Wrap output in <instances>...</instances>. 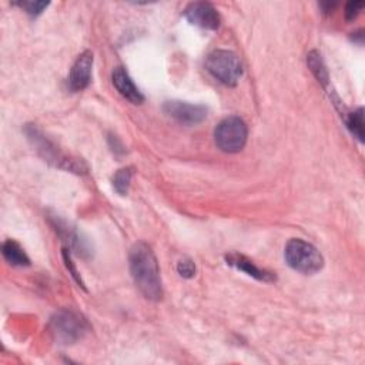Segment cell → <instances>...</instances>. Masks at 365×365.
<instances>
[{
    "instance_id": "6da1fadb",
    "label": "cell",
    "mask_w": 365,
    "mask_h": 365,
    "mask_svg": "<svg viewBox=\"0 0 365 365\" xmlns=\"http://www.w3.org/2000/svg\"><path fill=\"white\" fill-rule=\"evenodd\" d=\"M130 272L138 291L150 301L163 298V282L157 258L144 242H135L128 255Z\"/></svg>"
},
{
    "instance_id": "7a4b0ae2",
    "label": "cell",
    "mask_w": 365,
    "mask_h": 365,
    "mask_svg": "<svg viewBox=\"0 0 365 365\" xmlns=\"http://www.w3.org/2000/svg\"><path fill=\"white\" fill-rule=\"evenodd\" d=\"M284 257L287 264L301 274H315L324 267V257L312 244L292 238L287 242Z\"/></svg>"
},
{
    "instance_id": "3957f363",
    "label": "cell",
    "mask_w": 365,
    "mask_h": 365,
    "mask_svg": "<svg viewBox=\"0 0 365 365\" xmlns=\"http://www.w3.org/2000/svg\"><path fill=\"white\" fill-rule=\"evenodd\" d=\"M205 68L220 83L234 87L241 74L242 64L238 56L230 50H214L207 56Z\"/></svg>"
},
{
    "instance_id": "277c9868",
    "label": "cell",
    "mask_w": 365,
    "mask_h": 365,
    "mask_svg": "<svg viewBox=\"0 0 365 365\" xmlns=\"http://www.w3.org/2000/svg\"><path fill=\"white\" fill-rule=\"evenodd\" d=\"M90 329L88 322L74 311H58L50 319V331L60 344H73Z\"/></svg>"
},
{
    "instance_id": "5b68a950",
    "label": "cell",
    "mask_w": 365,
    "mask_h": 365,
    "mask_svg": "<svg viewBox=\"0 0 365 365\" xmlns=\"http://www.w3.org/2000/svg\"><path fill=\"white\" fill-rule=\"evenodd\" d=\"M247 124L235 115L221 120L214 130L215 144L224 153L241 151L247 143Z\"/></svg>"
},
{
    "instance_id": "8992f818",
    "label": "cell",
    "mask_w": 365,
    "mask_h": 365,
    "mask_svg": "<svg viewBox=\"0 0 365 365\" xmlns=\"http://www.w3.org/2000/svg\"><path fill=\"white\" fill-rule=\"evenodd\" d=\"M27 137L30 140H33L37 151L44 157V160L54 163V165L70 170V171H76V173H81L86 170V165H83L81 161L77 160H71L67 158L66 155H63L34 125H29L26 128Z\"/></svg>"
},
{
    "instance_id": "52a82bcc",
    "label": "cell",
    "mask_w": 365,
    "mask_h": 365,
    "mask_svg": "<svg viewBox=\"0 0 365 365\" xmlns=\"http://www.w3.org/2000/svg\"><path fill=\"white\" fill-rule=\"evenodd\" d=\"M164 113L182 125H195L207 118V107L201 104H190L185 101L171 100L163 106Z\"/></svg>"
},
{
    "instance_id": "ba28073f",
    "label": "cell",
    "mask_w": 365,
    "mask_h": 365,
    "mask_svg": "<svg viewBox=\"0 0 365 365\" xmlns=\"http://www.w3.org/2000/svg\"><path fill=\"white\" fill-rule=\"evenodd\" d=\"M184 17L194 26L207 30H217L221 23V16L217 9L208 1L190 3L184 11Z\"/></svg>"
},
{
    "instance_id": "9c48e42d",
    "label": "cell",
    "mask_w": 365,
    "mask_h": 365,
    "mask_svg": "<svg viewBox=\"0 0 365 365\" xmlns=\"http://www.w3.org/2000/svg\"><path fill=\"white\" fill-rule=\"evenodd\" d=\"M91 68H93V53L90 50H86L76 58L70 70L68 86L73 91H81L90 84Z\"/></svg>"
},
{
    "instance_id": "30bf717a",
    "label": "cell",
    "mask_w": 365,
    "mask_h": 365,
    "mask_svg": "<svg viewBox=\"0 0 365 365\" xmlns=\"http://www.w3.org/2000/svg\"><path fill=\"white\" fill-rule=\"evenodd\" d=\"M111 80L117 91L130 103L133 104H141L144 101V96L137 88V86L133 83L131 77L123 67H115L111 74Z\"/></svg>"
},
{
    "instance_id": "8fae6325",
    "label": "cell",
    "mask_w": 365,
    "mask_h": 365,
    "mask_svg": "<svg viewBox=\"0 0 365 365\" xmlns=\"http://www.w3.org/2000/svg\"><path fill=\"white\" fill-rule=\"evenodd\" d=\"M225 261L228 265H232L235 267L237 269L245 272L247 275L258 279V281H264V282H272L275 281V275L274 272H269L267 269H261L258 268L251 259H248L247 257L244 255H240V254H235V252H231V254H227L225 255Z\"/></svg>"
},
{
    "instance_id": "7c38bea8",
    "label": "cell",
    "mask_w": 365,
    "mask_h": 365,
    "mask_svg": "<svg viewBox=\"0 0 365 365\" xmlns=\"http://www.w3.org/2000/svg\"><path fill=\"white\" fill-rule=\"evenodd\" d=\"M1 251H3V257L11 265H16V267H27V265H30V259H29L27 254L24 252V250L20 247L19 242H16L13 240H7L3 244Z\"/></svg>"
},
{
    "instance_id": "4fadbf2b",
    "label": "cell",
    "mask_w": 365,
    "mask_h": 365,
    "mask_svg": "<svg viewBox=\"0 0 365 365\" xmlns=\"http://www.w3.org/2000/svg\"><path fill=\"white\" fill-rule=\"evenodd\" d=\"M307 64L309 67V70L312 71V74L315 76V78L324 86L327 87L329 83V76L327 71V67L324 64V60L321 57V54L317 50H312L308 53L307 56Z\"/></svg>"
},
{
    "instance_id": "5bb4252c",
    "label": "cell",
    "mask_w": 365,
    "mask_h": 365,
    "mask_svg": "<svg viewBox=\"0 0 365 365\" xmlns=\"http://www.w3.org/2000/svg\"><path fill=\"white\" fill-rule=\"evenodd\" d=\"M345 123L349 131L354 134V137H356L362 143L364 141V108L359 107L354 113H351L346 117Z\"/></svg>"
},
{
    "instance_id": "9a60e30c",
    "label": "cell",
    "mask_w": 365,
    "mask_h": 365,
    "mask_svg": "<svg viewBox=\"0 0 365 365\" xmlns=\"http://www.w3.org/2000/svg\"><path fill=\"white\" fill-rule=\"evenodd\" d=\"M131 177H133V168L131 167H125V168H120L114 177H113V187L114 190L120 194V195H125L131 182Z\"/></svg>"
},
{
    "instance_id": "2e32d148",
    "label": "cell",
    "mask_w": 365,
    "mask_h": 365,
    "mask_svg": "<svg viewBox=\"0 0 365 365\" xmlns=\"http://www.w3.org/2000/svg\"><path fill=\"white\" fill-rule=\"evenodd\" d=\"M16 4L21 7L27 14L38 16L48 6V1H19Z\"/></svg>"
},
{
    "instance_id": "e0dca14e",
    "label": "cell",
    "mask_w": 365,
    "mask_h": 365,
    "mask_svg": "<svg viewBox=\"0 0 365 365\" xmlns=\"http://www.w3.org/2000/svg\"><path fill=\"white\" fill-rule=\"evenodd\" d=\"M177 271L182 278H192L195 275V264L190 258H182L177 262Z\"/></svg>"
},
{
    "instance_id": "ac0fdd59",
    "label": "cell",
    "mask_w": 365,
    "mask_h": 365,
    "mask_svg": "<svg viewBox=\"0 0 365 365\" xmlns=\"http://www.w3.org/2000/svg\"><path fill=\"white\" fill-rule=\"evenodd\" d=\"M63 259H64V262H66V267H67V268H68V271L71 272L73 278L80 284V287H83V288H84V284H83V281H81V278H80V274L77 272L76 267L73 265V261H71V258H70V252H68V250H67V248H63Z\"/></svg>"
},
{
    "instance_id": "d6986e66",
    "label": "cell",
    "mask_w": 365,
    "mask_h": 365,
    "mask_svg": "<svg viewBox=\"0 0 365 365\" xmlns=\"http://www.w3.org/2000/svg\"><path fill=\"white\" fill-rule=\"evenodd\" d=\"M364 6H365L364 1H349L345 7V19L346 20H354Z\"/></svg>"
}]
</instances>
